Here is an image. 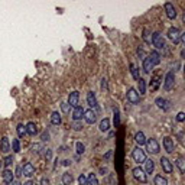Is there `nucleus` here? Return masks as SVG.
Segmentation results:
<instances>
[{"instance_id":"603ef678","label":"nucleus","mask_w":185,"mask_h":185,"mask_svg":"<svg viewBox=\"0 0 185 185\" xmlns=\"http://www.w3.org/2000/svg\"><path fill=\"white\" fill-rule=\"evenodd\" d=\"M69 163H71V161H69V159H65V161H62V165H64V166H69Z\"/></svg>"},{"instance_id":"7ed1b4c3","label":"nucleus","mask_w":185,"mask_h":185,"mask_svg":"<svg viewBox=\"0 0 185 185\" xmlns=\"http://www.w3.org/2000/svg\"><path fill=\"white\" fill-rule=\"evenodd\" d=\"M146 148H148V152L152 153V155H158L159 151H161V146H159V142L156 140V139H149V140H146Z\"/></svg>"},{"instance_id":"39448f33","label":"nucleus","mask_w":185,"mask_h":185,"mask_svg":"<svg viewBox=\"0 0 185 185\" xmlns=\"http://www.w3.org/2000/svg\"><path fill=\"white\" fill-rule=\"evenodd\" d=\"M132 174H133V176H135V179H137V181H139V182H142V184H146V181H148V176H146L145 171L142 169L140 166H136V168H133Z\"/></svg>"},{"instance_id":"49530a36","label":"nucleus","mask_w":185,"mask_h":185,"mask_svg":"<svg viewBox=\"0 0 185 185\" xmlns=\"http://www.w3.org/2000/svg\"><path fill=\"white\" fill-rule=\"evenodd\" d=\"M101 88H103V90H107V80H106V78L101 80Z\"/></svg>"},{"instance_id":"4468645a","label":"nucleus","mask_w":185,"mask_h":185,"mask_svg":"<svg viewBox=\"0 0 185 185\" xmlns=\"http://www.w3.org/2000/svg\"><path fill=\"white\" fill-rule=\"evenodd\" d=\"M163 148H165V151L168 153H172L174 152V139L172 137H169V136H166V137H163Z\"/></svg>"},{"instance_id":"473e14b6","label":"nucleus","mask_w":185,"mask_h":185,"mask_svg":"<svg viewBox=\"0 0 185 185\" xmlns=\"http://www.w3.org/2000/svg\"><path fill=\"white\" fill-rule=\"evenodd\" d=\"M71 127H72L74 130H81V129H83V123H81V120H72Z\"/></svg>"},{"instance_id":"a19ab883","label":"nucleus","mask_w":185,"mask_h":185,"mask_svg":"<svg viewBox=\"0 0 185 185\" xmlns=\"http://www.w3.org/2000/svg\"><path fill=\"white\" fill-rule=\"evenodd\" d=\"M143 39H145L146 44H151V36H149V31H148V29L143 31Z\"/></svg>"},{"instance_id":"37998d69","label":"nucleus","mask_w":185,"mask_h":185,"mask_svg":"<svg viewBox=\"0 0 185 185\" xmlns=\"http://www.w3.org/2000/svg\"><path fill=\"white\" fill-rule=\"evenodd\" d=\"M176 120H178L179 123H182V121H184V120H185V113H184V111H179V113L176 114Z\"/></svg>"},{"instance_id":"a211bd4d","label":"nucleus","mask_w":185,"mask_h":185,"mask_svg":"<svg viewBox=\"0 0 185 185\" xmlns=\"http://www.w3.org/2000/svg\"><path fill=\"white\" fill-rule=\"evenodd\" d=\"M3 181L7 185H10L12 181H15V174L12 172L10 169H4L3 171Z\"/></svg>"},{"instance_id":"6e6d98bb","label":"nucleus","mask_w":185,"mask_h":185,"mask_svg":"<svg viewBox=\"0 0 185 185\" xmlns=\"http://www.w3.org/2000/svg\"><path fill=\"white\" fill-rule=\"evenodd\" d=\"M23 185H35V184H33L32 181H26V182H25V184H23Z\"/></svg>"},{"instance_id":"6ab92c4d","label":"nucleus","mask_w":185,"mask_h":185,"mask_svg":"<svg viewBox=\"0 0 185 185\" xmlns=\"http://www.w3.org/2000/svg\"><path fill=\"white\" fill-rule=\"evenodd\" d=\"M148 56H149L151 62L153 64V67L159 65V62H161V55H159V52H158V51H152V52L148 55Z\"/></svg>"},{"instance_id":"4c0bfd02","label":"nucleus","mask_w":185,"mask_h":185,"mask_svg":"<svg viewBox=\"0 0 185 185\" xmlns=\"http://www.w3.org/2000/svg\"><path fill=\"white\" fill-rule=\"evenodd\" d=\"M120 124V116H119V110L114 109V126L116 127H119Z\"/></svg>"},{"instance_id":"9b49d317","label":"nucleus","mask_w":185,"mask_h":185,"mask_svg":"<svg viewBox=\"0 0 185 185\" xmlns=\"http://www.w3.org/2000/svg\"><path fill=\"white\" fill-rule=\"evenodd\" d=\"M165 12H166V16H168L169 19H175V18H176V9H175V6L171 1H166V3H165Z\"/></svg>"},{"instance_id":"4d7b16f0","label":"nucleus","mask_w":185,"mask_h":185,"mask_svg":"<svg viewBox=\"0 0 185 185\" xmlns=\"http://www.w3.org/2000/svg\"><path fill=\"white\" fill-rule=\"evenodd\" d=\"M1 165H3V161H0V168H1Z\"/></svg>"},{"instance_id":"c03bdc74","label":"nucleus","mask_w":185,"mask_h":185,"mask_svg":"<svg viewBox=\"0 0 185 185\" xmlns=\"http://www.w3.org/2000/svg\"><path fill=\"white\" fill-rule=\"evenodd\" d=\"M45 158H46V161H51V159H52V149H46Z\"/></svg>"},{"instance_id":"cd10ccee","label":"nucleus","mask_w":185,"mask_h":185,"mask_svg":"<svg viewBox=\"0 0 185 185\" xmlns=\"http://www.w3.org/2000/svg\"><path fill=\"white\" fill-rule=\"evenodd\" d=\"M137 84H139V93H137V94H145V93H146V83H145V80H143L142 77H139Z\"/></svg>"},{"instance_id":"de8ad7c7","label":"nucleus","mask_w":185,"mask_h":185,"mask_svg":"<svg viewBox=\"0 0 185 185\" xmlns=\"http://www.w3.org/2000/svg\"><path fill=\"white\" fill-rule=\"evenodd\" d=\"M42 140H49V133H48V132H44V135H42Z\"/></svg>"},{"instance_id":"f704fd0d","label":"nucleus","mask_w":185,"mask_h":185,"mask_svg":"<svg viewBox=\"0 0 185 185\" xmlns=\"http://www.w3.org/2000/svg\"><path fill=\"white\" fill-rule=\"evenodd\" d=\"M75 149H77V153H78V155H83V153L86 152V146H84L81 142H77L75 143Z\"/></svg>"},{"instance_id":"72a5a7b5","label":"nucleus","mask_w":185,"mask_h":185,"mask_svg":"<svg viewBox=\"0 0 185 185\" xmlns=\"http://www.w3.org/2000/svg\"><path fill=\"white\" fill-rule=\"evenodd\" d=\"M130 72H132V77L137 81V80H139V71H137V68L135 67V64H130Z\"/></svg>"},{"instance_id":"09e8293b","label":"nucleus","mask_w":185,"mask_h":185,"mask_svg":"<svg viewBox=\"0 0 185 185\" xmlns=\"http://www.w3.org/2000/svg\"><path fill=\"white\" fill-rule=\"evenodd\" d=\"M137 55H139V56H140L142 59H143V58H145V51H143V49H137Z\"/></svg>"},{"instance_id":"412c9836","label":"nucleus","mask_w":185,"mask_h":185,"mask_svg":"<svg viewBox=\"0 0 185 185\" xmlns=\"http://www.w3.org/2000/svg\"><path fill=\"white\" fill-rule=\"evenodd\" d=\"M135 142L137 143V146H139V148H140L142 145H146V137H145L143 132H137V133L135 135Z\"/></svg>"},{"instance_id":"a878e982","label":"nucleus","mask_w":185,"mask_h":185,"mask_svg":"<svg viewBox=\"0 0 185 185\" xmlns=\"http://www.w3.org/2000/svg\"><path fill=\"white\" fill-rule=\"evenodd\" d=\"M98 129L101 132H107L110 129V120L109 119H103L100 121V126H98Z\"/></svg>"},{"instance_id":"ea45409f","label":"nucleus","mask_w":185,"mask_h":185,"mask_svg":"<svg viewBox=\"0 0 185 185\" xmlns=\"http://www.w3.org/2000/svg\"><path fill=\"white\" fill-rule=\"evenodd\" d=\"M78 185H88V182H87V178L84 176V175L81 174L80 176H78Z\"/></svg>"},{"instance_id":"5fc2aeb1","label":"nucleus","mask_w":185,"mask_h":185,"mask_svg":"<svg viewBox=\"0 0 185 185\" xmlns=\"http://www.w3.org/2000/svg\"><path fill=\"white\" fill-rule=\"evenodd\" d=\"M10 185H22V184H20L19 181H12V184H10Z\"/></svg>"},{"instance_id":"5701e85b","label":"nucleus","mask_w":185,"mask_h":185,"mask_svg":"<svg viewBox=\"0 0 185 185\" xmlns=\"http://www.w3.org/2000/svg\"><path fill=\"white\" fill-rule=\"evenodd\" d=\"M152 69H153V64L151 62L149 56H145V58H143V71H145V72H151Z\"/></svg>"},{"instance_id":"bb28decb","label":"nucleus","mask_w":185,"mask_h":185,"mask_svg":"<svg viewBox=\"0 0 185 185\" xmlns=\"http://www.w3.org/2000/svg\"><path fill=\"white\" fill-rule=\"evenodd\" d=\"M153 184L155 185H168V181H166V178L162 176V175H156L155 179H153Z\"/></svg>"},{"instance_id":"aec40b11","label":"nucleus","mask_w":185,"mask_h":185,"mask_svg":"<svg viewBox=\"0 0 185 185\" xmlns=\"http://www.w3.org/2000/svg\"><path fill=\"white\" fill-rule=\"evenodd\" d=\"M84 117V109L81 106H78L72 110V120H81Z\"/></svg>"},{"instance_id":"58836bf2","label":"nucleus","mask_w":185,"mask_h":185,"mask_svg":"<svg viewBox=\"0 0 185 185\" xmlns=\"http://www.w3.org/2000/svg\"><path fill=\"white\" fill-rule=\"evenodd\" d=\"M72 109L68 103H61V110L64 111V113H69V110Z\"/></svg>"},{"instance_id":"f8f14e48","label":"nucleus","mask_w":185,"mask_h":185,"mask_svg":"<svg viewBox=\"0 0 185 185\" xmlns=\"http://www.w3.org/2000/svg\"><path fill=\"white\" fill-rule=\"evenodd\" d=\"M33 174H35V166L31 162H26L22 166V175H25L26 178H31Z\"/></svg>"},{"instance_id":"2eb2a0df","label":"nucleus","mask_w":185,"mask_h":185,"mask_svg":"<svg viewBox=\"0 0 185 185\" xmlns=\"http://www.w3.org/2000/svg\"><path fill=\"white\" fill-rule=\"evenodd\" d=\"M0 152L1 153L10 152V142H9L7 137H1V140H0Z\"/></svg>"},{"instance_id":"3c124183","label":"nucleus","mask_w":185,"mask_h":185,"mask_svg":"<svg viewBox=\"0 0 185 185\" xmlns=\"http://www.w3.org/2000/svg\"><path fill=\"white\" fill-rule=\"evenodd\" d=\"M41 185H49V181H48L46 178H42V179H41Z\"/></svg>"},{"instance_id":"393cba45","label":"nucleus","mask_w":185,"mask_h":185,"mask_svg":"<svg viewBox=\"0 0 185 185\" xmlns=\"http://www.w3.org/2000/svg\"><path fill=\"white\" fill-rule=\"evenodd\" d=\"M61 114L58 113V111H54L52 114H51V123L54 124V126H58V124H61Z\"/></svg>"},{"instance_id":"423d86ee","label":"nucleus","mask_w":185,"mask_h":185,"mask_svg":"<svg viewBox=\"0 0 185 185\" xmlns=\"http://www.w3.org/2000/svg\"><path fill=\"white\" fill-rule=\"evenodd\" d=\"M181 31L178 29V28H169V31H168V38L174 42L175 45L179 44L181 42Z\"/></svg>"},{"instance_id":"8fccbe9b","label":"nucleus","mask_w":185,"mask_h":185,"mask_svg":"<svg viewBox=\"0 0 185 185\" xmlns=\"http://www.w3.org/2000/svg\"><path fill=\"white\" fill-rule=\"evenodd\" d=\"M22 175V166H18V169H16V176H20Z\"/></svg>"},{"instance_id":"1a4fd4ad","label":"nucleus","mask_w":185,"mask_h":185,"mask_svg":"<svg viewBox=\"0 0 185 185\" xmlns=\"http://www.w3.org/2000/svg\"><path fill=\"white\" fill-rule=\"evenodd\" d=\"M155 104H156L159 109H162L163 111H168V110L171 109V101L166 100V98H163V97L156 98V100H155Z\"/></svg>"},{"instance_id":"6e6552de","label":"nucleus","mask_w":185,"mask_h":185,"mask_svg":"<svg viewBox=\"0 0 185 185\" xmlns=\"http://www.w3.org/2000/svg\"><path fill=\"white\" fill-rule=\"evenodd\" d=\"M83 119L86 120V123L93 124V123H96V120H97V114H96V111L93 109H88L84 111V117H83Z\"/></svg>"},{"instance_id":"a18cd8bd","label":"nucleus","mask_w":185,"mask_h":185,"mask_svg":"<svg viewBox=\"0 0 185 185\" xmlns=\"http://www.w3.org/2000/svg\"><path fill=\"white\" fill-rule=\"evenodd\" d=\"M113 156V151H109V152L104 155V161H110V158Z\"/></svg>"},{"instance_id":"20e7f679","label":"nucleus","mask_w":185,"mask_h":185,"mask_svg":"<svg viewBox=\"0 0 185 185\" xmlns=\"http://www.w3.org/2000/svg\"><path fill=\"white\" fill-rule=\"evenodd\" d=\"M175 86V72L172 71H169L166 75H165V81H163V88L166 90V91H169V90H172Z\"/></svg>"},{"instance_id":"c756f323","label":"nucleus","mask_w":185,"mask_h":185,"mask_svg":"<svg viewBox=\"0 0 185 185\" xmlns=\"http://www.w3.org/2000/svg\"><path fill=\"white\" fill-rule=\"evenodd\" d=\"M12 151L15 153L20 152V143H19V139H13V140H12Z\"/></svg>"},{"instance_id":"b1692460","label":"nucleus","mask_w":185,"mask_h":185,"mask_svg":"<svg viewBox=\"0 0 185 185\" xmlns=\"http://www.w3.org/2000/svg\"><path fill=\"white\" fill-rule=\"evenodd\" d=\"M175 165L178 166V169H179V172H181V174H185V159L182 158V156H178V158H176Z\"/></svg>"},{"instance_id":"f03ea898","label":"nucleus","mask_w":185,"mask_h":185,"mask_svg":"<svg viewBox=\"0 0 185 185\" xmlns=\"http://www.w3.org/2000/svg\"><path fill=\"white\" fill-rule=\"evenodd\" d=\"M132 158H133V161L137 163H143L145 161H146V153H145V151L142 149V148H135L133 149V152H132Z\"/></svg>"},{"instance_id":"864d4df0","label":"nucleus","mask_w":185,"mask_h":185,"mask_svg":"<svg viewBox=\"0 0 185 185\" xmlns=\"http://www.w3.org/2000/svg\"><path fill=\"white\" fill-rule=\"evenodd\" d=\"M100 172H101V175H106L107 174V169L106 168H100Z\"/></svg>"},{"instance_id":"c9c22d12","label":"nucleus","mask_w":185,"mask_h":185,"mask_svg":"<svg viewBox=\"0 0 185 185\" xmlns=\"http://www.w3.org/2000/svg\"><path fill=\"white\" fill-rule=\"evenodd\" d=\"M31 151H32V153H35V155H38V153H39L41 151H42V145H41V143H35V145H32Z\"/></svg>"},{"instance_id":"dca6fc26","label":"nucleus","mask_w":185,"mask_h":185,"mask_svg":"<svg viewBox=\"0 0 185 185\" xmlns=\"http://www.w3.org/2000/svg\"><path fill=\"white\" fill-rule=\"evenodd\" d=\"M87 103L91 109H97V98H96L93 91H88L87 93Z\"/></svg>"},{"instance_id":"e433bc0d","label":"nucleus","mask_w":185,"mask_h":185,"mask_svg":"<svg viewBox=\"0 0 185 185\" xmlns=\"http://www.w3.org/2000/svg\"><path fill=\"white\" fill-rule=\"evenodd\" d=\"M159 77H153L152 80V84H151V90H158V87H159Z\"/></svg>"},{"instance_id":"0eeeda50","label":"nucleus","mask_w":185,"mask_h":185,"mask_svg":"<svg viewBox=\"0 0 185 185\" xmlns=\"http://www.w3.org/2000/svg\"><path fill=\"white\" fill-rule=\"evenodd\" d=\"M126 97H127V101L132 103V104H137V103H139V94H137V91H136L133 87H130L127 90Z\"/></svg>"},{"instance_id":"f3484780","label":"nucleus","mask_w":185,"mask_h":185,"mask_svg":"<svg viewBox=\"0 0 185 185\" xmlns=\"http://www.w3.org/2000/svg\"><path fill=\"white\" fill-rule=\"evenodd\" d=\"M25 127H26V135H29V136H35V135H38V126H36L33 121H29Z\"/></svg>"},{"instance_id":"79ce46f5","label":"nucleus","mask_w":185,"mask_h":185,"mask_svg":"<svg viewBox=\"0 0 185 185\" xmlns=\"http://www.w3.org/2000/svg\"><path fill=\"white\" fill-rule=\"evenodd\" d=\"M12 163H13V158H12L10 155L6 156V158L3 159V165H6V166H9V165H12Z\"/></svg>"},{"instance_id":"9d476101","label":"nucleus","mask_w":185,"mask_h":185,"mask_svg":"<svg viewBox=\"0 0 185 185\" xmlns=\"http://www.w3.org/2000/svg\"><path fill=\"white\" fill-rule=\"evenodd\" d=\"M78 101H80V93L78 91H72V93H69V96H68V104L71 106V107H78Z\"/></svg>"},{"instance_id":"7c9ffc66","label":"nucleus","mask_w":185,"mask_h":185,"mask_svg":"<svg viewBox=\"0 0 185 185\" xmlns=\"http://www.w3.org/2000/svg\"><path fill=\"white\" fill-rule=\"evenodd\" d=\"M16 132H18V136H19V137H23V136L26 135V127H25L22 123H20V124H18V127H16Z\"/></svg>"},{"instance_id":"f257e3e1","label":"nucleus","mask_w":185,"mask_h":185,"mask_svg":"<svg viewBox=\"0 0 185 185\" xmlns=\"http://www.w3.org/2000/svg\"><path fill=\"white\" fill-rule=\"evenodd\" d=\"M151 42H152L153 46H156L158 49H163V48L166 46V44H165V39H163V36L159 32H153L152 33Z\"/></svg>"},{"instance_id":"ddd939ff","label":"nucleus","mask_w":185,"mask_h":185,"mask_svg":"<svg viewBox=\"0 0 185 185\" xmlns=\"http://www.w3.org/2000/svg\"><path fill=\"white\" fill-rule=\"evenodd\" d=\"M161 166H162L163 172L165 174H171L172 172V169H174V166H172V163H171V161L168 159V158H161Z\"/></svg>"},{"instance_id":"c85d7f7f","label":"nucleus","mask_w":185,"mask_h":185,"mask_svg":"<svg viewBox=\"0 0 185 185\" xmlns=\"http://www.w3.org/2000/svg\"><path fill=\"white\" fill-rule=\"evenodd\" d=\"M71 182H72V175L69 174V172H64L62 174V184L71 185Z\"/></svg>"},{"instance_id":"4be33fe9","label":"nucleus","mask_w":185,"mask_h":185,"mask_svg":"<svg viewBox=\"0 0 185 185\" xmlns=\"http://www.w3.org/2000/svg\"><path fill=\"white\" fill-rule=\"evenodd\" d=\"M155 171V162L152 159H146L145 161V174H152Z\"/></svg>"},{"instance_id":"2f4dec72","label":"nucleus","mask_w":185,"mask_h":185,"mask_svg":"<svg viewBox=\"0 0 185 185\" xmlns=\"http://www.w3.org/2000/svg\"><path fill=\"white\" fill-rule=\"evenodd\" d=\"M87 182H88V185H98V181H97V178H96V174H90V175H88Z\"/></svg>"}]
</instances>
